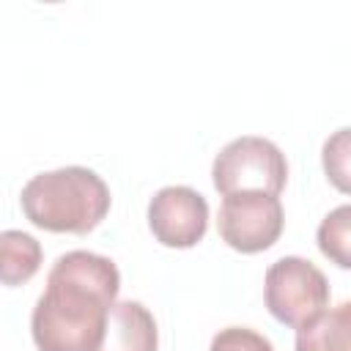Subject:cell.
<instances>
[{
    "mask_svg": "<svg viewBox=\"0 0 351 351\" xmlns=\"http://www.w3.org/2000/svg\"><path fill=\"white\" fill-rule=\"evenodd\" d=\"M118 288L121 274L110 258L88 250L60 255L30 315L38 351H96Z\"/></svg>",
    "mask_w": 351,
    "mask_h": 351,
    "instance_id": "1",
    "label": "cell"
},
{
    "mask_svg": "<svg viewBox=\"0 0 351 351\" xmlns=\"http://www.w3.org/2000/svg\"><path fill=\"white\" fill-rule=\"evenodd\" d=\"M25 217L52 233H88L110 211V189L90 167L69 165L33 176L22 186Z\"/></svg>",
    "mask_w": 351,
    "mask_h": 351,
    "instance_id": "2",
    "label": "cell"
},
{
    "mask_svg": "<svg viewBox=\"0 0 351 351\" xmlns=\"http://www.w3.org/2000/svg\"><path fill=\"white\" fill-rule=\"evenodd\" d=\"M214 189L222 195L266 192L280 195L288 181L285 154L266 137L244 134L222 145L211 165Z\"/></svg>",
    "mask_w": 351,
    "mask_h": 351,
    "instance_id": "3",
    "label": "cell"
},
{
    "mask_svg": "<svg viewBox=\"0 0 351 351\" xmlns=\"http://www.w3.org/2000/svg\"><path fill=\"white\" fill-rule=\"evenodd\" d=\"M263 299L269 313L280 324L302 329L326 310L329 282L313 261L299 255H285L266 269Z\"/></svg>",
    "mask_w": 351,
    "mask_h": 351,
    "instance_id": "4",
    "label": "cell"
},
{
    "mask_svg": "<svg viewBox=\"0 0 351 351\" xmlns=\"http://www.w3.org/2000/svg\"><path fill=\"white\" fill-rule=\"evenodd\" d=\"M282 203L277 195L266 192H239L225 195L217 217L219 236L228 247L239 252H263L282 233Z\"/></svg>",
    "mask_w": 351,
    "mask_h": 351,
    "instance_id": "5",
    "label": "cell"
},
{
    "mask_svg": "<svg viewBox=\"0 0 351 351\" xmlns=\"http://www.w3.org/2000/svg\"><path fill=\"white\" fill-rule=\"evenodd\" d=\"M148 228L165 247H195L208 228V203L192 186H162L148 203Z\"/></svg>",
    "mask_w": 351,
    "mask_h": 351,
    "instance_id": "6",
    "label": "cell"
},
{
    "mask_svg": "<svg viewBox=\"0 0 351 351\" xmlns=\"http://www.w3.org/2000/svg\"><path fill=\"white\" fill-rule=\"evenodd\" d=\"M159 332L151 310L140 302H115L96 351H156Z\"/></svg>",
    "mask_w": 351,
    "mask_h": 351,
    "instance_id": "7",
    "label": "cell"
},
{
    "mask_svg": "<svg viewBox=\"0 0 351 351\" xmlns=\"http://www.w3.org/2000/svg\"><path fill=\"white\" fill-rule=\"evenodd\" d=\"M296 351H351V302H340L296 329Z\"/></svg>",
    "mask_w": 351,
    "mask_h": 351,
    "instance_id": "8",
    "label": "cell"
},
{
    "mask_svg": "<svg viewBox=\"0 0 351 351\" xmlns=\"http://www.w3.org/2000/svg\"><path fill=\"white\" fill-rule=\"evenodd\" d=\"M0 252H3V282L5 285H19L30 280L41 266V244L30 233L3 230Z\"/></svg>",
    "mask_w": 351,
    "mask_h": 351,
    "instance_id": "9",
    "label": "cell"
},
{
    "mask_svg": "<svg viewBox=\"0 0 351 351\" xmlns=\"http://www.w3.org/2000/svg\"><path fill=\"white\" fill-rule=\"evenodd\" d=\"M318 250L340 269H351V203L332 208L315 233Z\"/></svg>",
    "mask_w": 351,
    "mask_h": 351,
    "instance_id": "10",
    "label": "cell"
},
{
    "mask_svg": "<svg viewBox=\"0 0 351 351\" xmlns=\"http://www.w3.org/2000/svg\"><path fill=\"white\" fill-rule=\"evenodd\" d=\"M321 162L329 184L351 195V126L332 132L321 148Z\"/></svg>",
    "mask_w": 351,
    "mask_h": 351,
    "instance_id": "11",
    "label": "cell"
},
{
    "mask_svg": "<svg viewBox=\"0 0 351 351\" xmlns=\"http://www.w3.org/2000/svg\"><path fill=\"white\" fill-rule=\"evenodd\" d=\"M208 351H274V346L250 326H225L211 337Z\"/></svg>",
    "mask_w": 351,
    "mask_h": 351,
    "instance_id": "12",
    "label": "cell"
}]
</instances>
